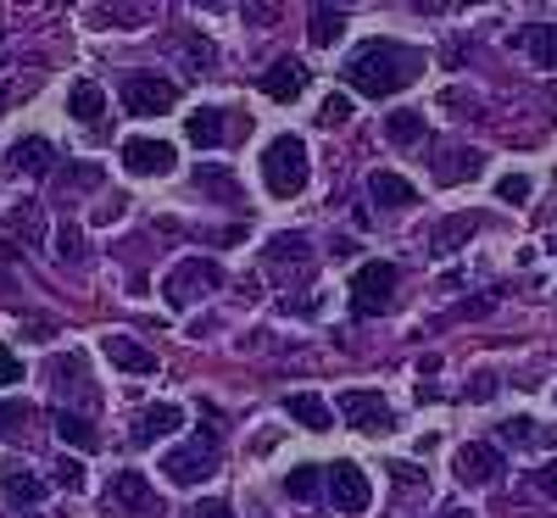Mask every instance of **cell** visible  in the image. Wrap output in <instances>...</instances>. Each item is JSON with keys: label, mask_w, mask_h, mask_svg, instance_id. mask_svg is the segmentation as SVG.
<instances>
[{"label": "cell", "mask_w": 557, "mask_h": 518, "mask_svg": "<svg viewBox=\"0 0 557 518\" xmlns=\"http://www.w3.org/2000/svg\"><path fill=\"white\" fill-rule=\"evenodd\" d=\"M441 518H474V513H462V507H446V513H441Z\"/></svg>", "instance_id": "obj_45"}, {"label": "cell", "mask_w": 557, "mask_h": 518, "mask_svg": "<svg viewBox=\"0 0 557 518\" xmlns=\"http://www.w3.org/2000/svg\"><path fill=\"white\" fill-rule=\"evenodd\" d=\"M123 168H128L134 178H162V173H173V168H178V157H173L168 139H146V134H134V139H123Z\"/></svg>", "instance_id": "obj_11"}, {"label": "cell", "mask_w": 557, "mask_h": 518, "mask_svg": "<svg viewBox=\"0 0 557 518\" xmlns=\"http://www.w3.org/2000/svg\"><path fill=\"white\" fill-rule=\"evenodd\" d=\"M396 285H401V268H396V262H362V268L351 273V318H380V312H391Z\"/></svg>", "instance_id": "obj_4"}, {"label": "cell", "mask_w": 557, "mask_h": 518, "mask_svg": "<svg viewBox=\"0 0 557 518\" xmlns=\"http://www.w3.org/2000/svg\"><path fill=\"white\" fill-rule=\"evenodd\" d=\"M123 212H128V196H112V201H101V207H96V223H117Z\"/></svg>", "instance_id": "obj_43"}, {"label": "cell", "mask_w": 557, "mask_h": 518, "mask_svg": "<svg viewBox=\"0 0 557 518\" xmlns=\"http://www.w3.org/2000/svg\"><path fill=\"white\" fill-rule=\"evenodd\" d=\"M285 418H290V423H301V430H312V435L335 430V412H330V402H323V396H312V391H296V396H285Z\"/></svg>", "instance_id": "obj_14"}, {"label": "cell", "mask_w": 557, "mask_h": 518, "mask_svg": "<svg viewBox=\"0 0 557 518\" xmlns=\"http://www.w3.org/2000/svg\"><path fill=\"white\" fill-rule=\"evenodd\" d=\"M323 496L335 502V513H368V502H374V485H368V474L357 462H323Z\"/></svg>", "instance_id": "obj_7"}, {"label": "cell", "mask_w": 557, "mask_h": 518, "mask_svg": "<svg viewBox=\"0 0 557 518\" xmlns=\"http://www.w3.org/2000/svg\"><path fill=\"white\" fill-rule=\"evenodd\" d=\"M117 96H123V112L128 118H157V112H168L178 101V84L173 78H157V73H128Z\"/></svg>", "instance_id": "obj_8"}, {"label": "cell", "mask_w": 557, "mask_h": 518, "mask_svg": "<svg viewBox=\"0 0 557 518\" xmlns=\"http://www.w3.org/2000/svg\"><path fill=\"white\" fill-rule=\"evenodd\" d=\"M480 173H485V157L474 146H446L435 157V178L441 184H462V178H480Z\"/></svg>", "instance_id": "obj_16"}, {"label": "cell", "mask_w": 557, "mask_h": 518, "mask_svg": "<svg viewBox=\"0 0 557 518\" xmlns=\"http://www.w3.org/2000/svg\"><path fill=\"white\" fill-rule=\"evenodd\" d=\"M385 139L391 146H418V139H424V112H391L385 118Z\"/></svg>", "instance_id": "obj_31"}, {"label": "cell", "mask_w": 557, "mask_h": 518, "mask_svg": "<svg viewBox=\"0 0 557 518\" xmlns=\"http://www.w3.org/2000/svg\"><path fill=\"white\" fill-rule=\"evenodd\" d=\"M502 391V380H496V373L485 368V373H474V385H469V402H491Z\"/></svg>", "instance_id": "obj_38"}, {"label": "cell", "mask_w": 557, "mask_h": 518, "mask_svg": "<svg viewBox=\"0 0 557 518\" xmlns=\"http://www.w3.org/2000/svg\"><path fill=\"white\" fill-rule=\"evenodd\" d=\"M546 251H552V257H557V234H552V240H546Z\"/></svg>", "instance_id": "obj_47"}, {"label": "cell", "mask_w": 557, "mask_h": 518, "mask_svg": "<svg viewBox=\"0 0 557 518\" xmlns=\"http://www.w3.org/2000/svg\"><path fill=\"white\" fill-rule=\"evenodd\" d=\"M218 457H223V446H218V430H201V435H190L184 446H173L168 457H162V474H168V485H201V480H212L218 474Z\"/></svg>", "instance_id": "obj_3"}, {"label": "cell", "mask_w": 557, "mask_h": 518, "mask_svg": "<svg viewBox=\"0 0 557 518\" xmlns=\"http://www.w3.org/2000/svg\"><path fill=\"white\" fill-rule=\"evenodd\" d=\"M223 285V268L218 262H207V257H184L168 279H162V296H168V307H196L201 296H212Z\"/></svg>", "instance_id": "obj_5"}, {"label": "cell", "mask_w": 557, "mask_h": 518, "mask_svg": "<svg viewBox=\"0 0 557 518\" xmlns=\"http://www.w3.org/2000/svg\"><path fill=\"white\" fill-rule=\"evenodd\" d=\"M23 380V362L7 351V346H0V391H7V385H17Z\"/></svg>", "instance_id": "obj_40"}, {"label": "cell", "mask_w": 557, "mask_h": 518, "mask_svg": "<svg viewBox=\"0 0 557 518\" xmlns=\"http://www.w3.org/2000/svg\"><path fill=\"white\" fill-rule=\"evenodd\" d=\"M184 134H190L201 151L223 146V139H228V118H223V107H201V112H190V118H184Z\"/></svg>", "instance_id": "obj_22"}, {"label": "cell", "mask_w": 557, "mask_h": 518, "mask_svg": "<svg viewBox=\"0 0 557 518\" xmlns=\"http://www.w3.org/2000/svg\"><path fill=\"white\" fill-rule=\"evenodd\" d=\"M51 335H57V329L45 323V318H34V323H28V341H51Z\"/></svg>", "instance_id": "obj_44"}, {"label": "cell", "mask_w": 557, "mask_h": 518, "mask_svg": "<svg viewBox=\"0 0 557 518\" xmlns=\"http://www.w3.org/2000/svg\"><path fill=\"white\" fill-rule=\"evenodd\" d=\"M196 190L201 196H218V201H240V178L228 168H196Z\"/></svg>", "instance_id": "obj_29"}, {"label": "cell", "mask_w": 557, "mask_h": 518, "mask_svg": "<svg viewBox=\"0 0 557 518\" xmlns=\"http://www.w3.org/2000/svg\"><path fill=\"white\" fill-rule=\"evenodd\" d=\"M385 468H391V480H396V485H407V491H412V485H430L412 462H385Z\"/></svg>", "instance_id": "obj_41"}, {"label": "cell", "mask_w": 557, "mask_h": 518, "mask_svg": "<svg viewBox=\"0 0 557 518\" xmlns=\"http://www.w3.org/2000/svg\"><path fill=\"white\" fill-rule=\"evenodd\" d=\"M496 435H502L507 446H557V430H541L535 418H507Z\"/></svg>", "instance_id": "obj_28"}, {"label": "cell", "mask_w": 557, "mask_h": 518, "mask_svg": "<svg viewBox=\"0 0 557 518\" xmlns=\"http://www.w3.org/2000/svg\"><path fill=\"white\" fill-rule=\"evenodd\" d=\"M34 518H67V513H34Z\"/></svg>", "instance_id": "obj_46"}, {"label": "cell", "mask_w": 557, "mask_h": 518, "mask_svg": "<svg viewBox=\"0 0 557 518\" xmlns=\"http://www.w3.org/2000/svg\"><path fill=\"white\" fill-rule=\"evenodd\" d=\"M0 491H7V502H12V507H39V502H45V480H39V474H28L23 462L0 468Z\"/></svg>", "instance_id": "obj_19"}, {"label": "cell", "mask_w": 557, "mask_h": 518, "mask_svg": "<svg viewBox=\"0 0 557 518\" xmlns=\"http://www.w3.org/2000/svg\"><path fill=\"white\" fill-rule=\"evenodd\" d=\"M178 423H184V407H178V402H157V407H146V412L134 418L128 441H134V446H157V441H168V435L178 430Z\"/></svg>", "instance_id": "obj_12"}, {"label": "cell", "mask_w": 557, "mask_h": 518, "mask_svg": "<svg viewBox=\"0 0 557 518\" xmlns=\"http://www.w3.org/2000/svg\"><path fill=\"white\" fill-rule=\"evenodd\" d=\"M513 45L535 67H557V23H530V28L513 34Z\"/></svg>", "instance_id": "obj_17"}, {"label": "cell", "mask_w": 557, "mask_h": 518, "mask_svg": "<svg viewBox=\"0 0 557 518\" xmlns=\"http://www.w3.org/2000/svg\"><path fill=\"white\" fill-rule=\"evenodd\" d=\"M346 34V7H312V23H307V39L318 51H330V45Z\"/></svg>", "instance_id": "obj_26"}, {"label": "cell", "mask_w": 557, "mask_h": 518, "mask_svg": "<svg viewBox=\"0 0 557 518\" xmlns=\"http://www.w3.org/2000/svg\"><path fill=\"white\" fill-rule=\"evenodd\" d=\"M502 468H507V457H502V446H491V441H469V446H457V457H451L457 485H469V491L496 485Z\"/></svg>", "instance_id": "obj_10"}, {"label": "cell", "mask_w": 557, "mask_h": 518, "mask_svg": "<svg viewBox=\"0 0 557 518\" xmlns=\"http://www.w3.org/2000/svg\"><path fill=\"white\" fill-rule=\"evenodd\" d=\"M262 257H268V268H296V273H307V262H312L307 234H273Z\"/></svg>", "instance_id": "obj_23"}, {"label": "cell", "mask_w": 557, "mask_h": 518, "mask_svg": "<svg viewBox=\"0 0 557 518\" xmlns=\"http://www.w3.org/2000/svg\"><path fill=\"white\" fill-rule=\"evenodd\" d=\"M7 229H12V234H28V240H39V234H45V223H39V207H17V212L7 218Z\"/></svg>", "instance_id": "obj_35"}, {"label": "cell", "mask_w": 557, "mask_h": 518, "mask_svg": "<svg viewBox=\"0 0 557 518\" xmlns=\"http://www.w3.org/2000/svg\"><path fill=\"white\" fill-rule=\"evenodd\" d=\"M57 257H62V262H84V234H78L73 223L57 229Z\"/></svg>", "instance_id": "obj_33"}, {"label": "cell", "mask_w": 557, "mask_h": 518, "mask_svg": "<svg viewBox=\"0 0 557 518\" xmlns=\"http://www.w3.org/2000/svg\"><path fill=\"white\" fill-rule=\"evenodd\" d=\"M278 491L296 496V502H318V496H323V462H301V468H290V474L278 480Z\"/></svg>", "instance_id": "obj_27"}, {"label": "cell", "mask_w": 557, "mask_h": 518, "mask_svg": "<svg viewBox=\"0 0 557 518\" xmlns=\"http://www.w3.org/2000/svg\"><path fill=\"white\" fill-rule=\"evenodd\" d=\"M57 435H62L67 446H78V452H96V446H101V430H96L84 412H73V407H57Z\"/></svg>", "instance_id": "obj_25"}, {"label": "cell", "mask_w": 557, "mask_h": 518, "mask_svg": "<svg viewBox=\"0 0 557 518\" xmlns=\"http://www.w3.org/2000/svg\"><path fill=\"white\" fill-rule=\"evenodd\" d=\"M301 89H307V67H301L296 57H278V62L262 73V96H268V101H296Z\"/></svg>", "instance_id": "obj_13"}, {"label": "cell", "mask_w": 557, "mask_h": 518, "mask_svg": "<svg viewBox=\"0 0 557 518\" xmlns=\"http://www.w3.org/2000/svg\"><path fill=\"white\" fill-rule=\"evenodd\" d=\"M307 178H312L307 139H301V134H278V139H268V151H262V184H268V196L296 201V196L307 190Z\"/></svg>", "instance_id": "obj_2"}, {"label": "cell", "mask_w": 557, "mask_h": 518, "mask_svg": "<svg viewBox=\"0 0 557 518\" xmlns=\"http://www.w3.org/2000/svg\"><path fill=\"white\" fill-rule=\"evenodd\" d=\"M101 351L123 373H157V351H146L139 341H128V335H101Z\"/></svg>", "instance_id": "obj_15"}, {"label": "cell", "mask_w": 557, "mask_h": 518, "mask_svg": "<svg viewBox=\"0 0 557 518\" xmlns=\"http://www.w3.org/2000/svg\"><path fill=\"white\" fill-rule=\"evenodd\" d=\"M67 112H73V123L96 128V123H101V112H107V89H101L96 78H78V84L67 89Z\"/></svg>", "instance_id": "obj_18"}, {"label": "cell", "mask_w": 557, "mask_h": 518, "mask_svg": "<svg viewBox=\"0 0 557 518\" xmlns=\"http://www.w3.org/2000/svg\"><path fill=\"white\" fill-rule=\"evenodd\" d=\"M535 491H541V496H552V502H557V457H546V462H541V468H535Z\"/></svg>", "instance_id": "obj_39"}, {"label": "cell", "mask_w": 557, "mask_h": 518, "mask_svg": "<svg viewBox=\"0 0 557 518\" xmlns=\"http://www.w3.org/2000/svg\"><path fill=\"white\" fill-rule=\"evenodd\" d=\"M34 418V407L23 402V396H12V402H0V435H17L23 423Z\"/></svg>", "instance_id": "obj_32"}, {"label": "cell", "mask_w": 557, "mask_h": 518, "mask_svg": "<svg viewBox=\"0 0 557 518\" xmlns=\"http://www.w3.org/2000/svg\"><path fill=\"white\" fill-rule=\"evenodd\" d=\"M57 485H62V491H84V462H78V457H62V462H57Z\"/></svg>", "instance_id": "obj_37"}, {"label": "cell", "mask_w": 557, "mask_h": 518, "mask_svg": "<svg viewBox=\"0 0 557 518\" xmlns=\"http://www.w3.org/2000/svg\"><path fill=\"white\" fill-rule=\"evenodd\" d=\"M190 518H235V507L212 496V502H196V507H190Z\"/></svg>", "instance_id": "obj_42"}, {"label": "cell", "mask_w": 557, "mask_h": 518, "mask_svg": "<svg viewBox=\"0 0 557 518\" xmlns=\"http://www.w3.org/2000/svg\"><path fill=\"white\" fill-rule=\"evenodd\" d=\"M474 229H480V218H474V212H451L446 223H435V234H430V251L451 257L457 246H469V240H474Z\"/></svg>", "instance_id": "obj_21"}, {"label": "cell", "mask_w": 557, "mask_h": 518, "mask_svg": "<svg viewBox=\"0 0 557 518\" xmlns=\"http://www.w3.org/2000/svg\"><path fill=\"white\" fill-rule=\"evenodd\" d=\"M346 118H351V101H346V96H330V101L318 107V123H323V128H341Z\"/></svg>", "instance_id": "obj_36"}, {"label": "cell", "mask_w": 557, "mask_h": 518, "mask_svg": "<svg viewBox=\"0 0 557 518\" xmlns=\"http://www.w3.org/2000/svg\"><path fill=\"white\" fill-rule=\"evenodd\" d=\"M101 507L107 513H123V518H157L162 513V496H157V485L139 474V468H123V474H112V485L101 491Z\"/></svg>", "instance_id": "obj_6"}, {"label": "cell", "mask_w": 557, "mask_h": 518, "mask_svg": "<svg viewBox=\"0 0 557 518\" xmlns=\"http://www.w3.org/2000/svg\"><path fill=\"white\" fill-rule=\"evenodd\" d=\"M335 407H341V418L351 423V430H362V435H391L396 430V412H391V402L380 391H341Z\"/></svg>", "instance_id": "obj_9"}, {"label": "cell", "mask_w": 557, "mask_h": 518, "mask_svg": "<svg viewBox=\"0 0 557 518\" xmlns=\"http://www.w3.org/2000/svg\"><path fill=\"white\" fill-rule=\"evenodd\" d=\"M51 157H57V146H51V139H39V134H28V139H17V146H12V168L17 173H51Z\"/></svg>", "instance_id": "obj_24"}, {"label": "cell", "mask_w": 557, "mask_h": 518, "mask_svg": "<svg viewBox=\"0 0 557 518\" xmlns=\"http://www.w3.org/2000/svg\"><path fill=\"white\" fill-rule=\"evenodd\" d=\"M368 196H374L380 207H396V212L418 201V190H412L401 173H391V168H374V173H368Z\"/></svg>", "instance_id": "obj_20"}, {"label": "cell", "mask_w": 557, "mask_h": 518, "mask_svg": "<svg viewBox=\"0 0 557 518\" xmlns=\"http://www.w3.org/2000/svg\"><path fill=\"white\" fill-rule=\"evenodd\" d=\"M341 73H346V84L357 89V96L385 101V96H396V89L424 78V51H418V45H401V39H368L346 57Z\"/></svg>", "instance_id": "obj_1"}, {"label": "cell", "mask_w": 557, "mask_h": 518, "mask_svg": "<svg viewBox=\"0 0 557 518\" xmlns=\"http://www.w3.org/2000/svg\"><path fill=\"white\" fill-rule=\"evenodd\" d=\"M51 385H57L62 396H78V402L96 396V391L84 385V368H78V357H57V362H51Z\"/></svg>", "instance_id": "obj_30"}, {"label": "cell", "mask_w": 557, "mask_h": 518, "mask_svg": "<svg viewBox=\"0 0 557 518\" xmlns=\"http://www.w3.org/2000/svg\"><path fill=\"white\" fill-rule=\"evenodd\" d=\"M530 190H535L530 173H507V178H496V201H524Z\"/></svg>", "instance_id": "obj_34"}]
</instances>
